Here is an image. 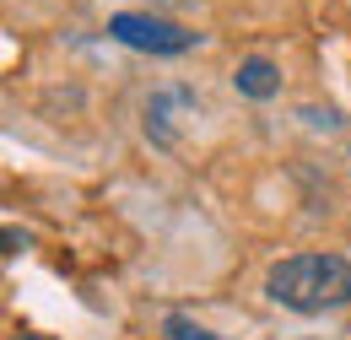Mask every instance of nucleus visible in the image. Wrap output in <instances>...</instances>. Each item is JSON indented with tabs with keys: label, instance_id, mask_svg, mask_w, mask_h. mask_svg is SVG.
Masks as SVG:
<instances>
[{
	"label": "nucleus",
	"instance_id": "f257e3e1",
	"mask_svg": "<svg viewBox=\"0 0 351 340\" xmlns=\"http://www.w3.org/2000/svg\"><path fill=\"white\" fill-rule=\"evenodd\" d=\"M265 298L287 313H335L351 302V259L287 254L265 270Z\"/></svg>",
	"mask_w": 351,
	"mask_h": 340
},
{
	"label": "nucleus",
	"instance_id": "f03ea898",
	"mask_svg": "<svg viewBox=\"0 0 351 340\" xmlns=\"http://www.w3.org/2000/svg\"><path fill=\"white\" fill-rule=\"evenodd\" d=\"M108 38L135 49V54H157V60H173V54L200 49L195 27L168 22V16H152V11H119V16H108Z\"/></svg>",
	"mask_w": 351,
	"mask_h": 340
},
{
	"label": "nucleus",
	"instance_id": "7ed1b4c3",
	"mask_svg": "<svg viewBox=\"0 0 351 340\" xmlns=\"http://www.w3.org/2000/svg\"><path fill=\"white\" fill-rule=\"evenodd\" d=\"M232 86H238L243 97H276V92H281V71H276V60H265V54H249V60H238V71H232Z\"/></svg>",
	"mask_w": 351,
	"mask_h": 340
},
{
	"label": "nucleus",
	"instance_id": "20e7f679",
	"mask_svg": "<svg viewBox=\"0 0 351 340\" xmlns=\"http://www.w3.org/2000/svg\"><path fill=\"white\" fill-rule=\"evenodd\" d=\"M162 340H221L206 324H195L189 313H162Z\"/></svg>",
	"mask_w": 351,
	"mask_h": 340
},
{
	"label": "nucleus",
	"instance_id": "39448f33",
	"mask_svg": "<svg viewBox=\"0 0 351 340\" xmlns=\"http://www.w3.org/2000/svg\"><path fill=\"white\" fill-rule=\"evenodd\" d=\"M16 340H44V335H16Z\"/></svg>",
	"mask_w": 351,
	"mask_h": 340
}]
</instances>
